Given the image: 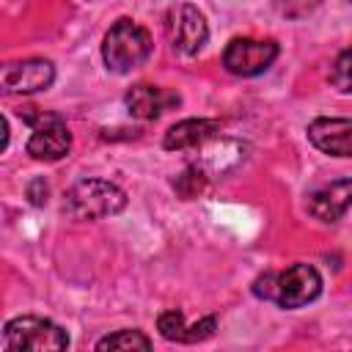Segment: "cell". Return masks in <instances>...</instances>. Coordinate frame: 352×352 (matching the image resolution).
Instances as JSON below:
<instances>
[{"label":"cell","mask_w":352,"mask_h":352,"mask_svg":"<svg viewBox=\"0 0 352 352\" xmlns=\"http://www.w3.org/2000/svg\"><path fill=\"white\" fill-rule=\"evenodd\" d=\"M253 294L286 311L302 308L322 294V275L314 264H292L283 272H264L253 283Z\"/></svg>","instance_id":"6da1fadb"},{"label":"cell","mask_w":352,"mask_h":352,"mask_svg":"<svg viewBox=\"0 0 352 352\" xmlns=\"http://www.w3.org/2000/svg\"><path fill=\"white\" fill-rule=\"evenodd\" d=\"M151 50H154L151 33L126 16L116 19L102 41V58L113 74H126V72L143 66L148 60Z\"/></svg>","instance_id":"7a4b0ae2"},{"label":"cell","mask_w":352,"mask_h":352,"mask_svg":"<svg viewBox=\"0 0 352 352\" xmlns=\"http://www.w3.org/2000/svg\"><path fill=\"white\" fill-rule=\"evenodd\" d=\"M126 206V192L107 179H80L63 192V212L72 220L113 217Z\"/></svg>","instance_id":"3957f363"},{"label":"cell","mask_w":352,"mask_h":352,"mask_svg":"<svg viewBox=\"0 0 352 352\" xmlns=\"http://www.w3.org/2000/svg\"><path fill=\"white\" fill-rule=\"evenodd\" d=\"M69 333L44 316H16L3 327V349L6 352H50L66 349Z\"/></svg>","instance_id":"277c9868"},{"label":"cell","mask_w":352,"mask_h":352,"mask_svg":"<svg viewBox=\"0 0 352 352\" xmlns=\"http://www.w3.org/2000/svg\"><path fill=\"white\" fill-rule=\"evenodd\" d=\"M165 36L176 52L195 55L209 38L206 16L192 3H176L165 14Z\"/></svg>","instance_id":"5b68a950"},{"label":"cell","mask_w":352,"mask_h":352,"mask_svg":"<svg viewBox=\"0 0 352 352\" xmlns=\"http://www.w3.org/2000/svg\"><path fill=\"white\" fill-rule=\"evenodd\" d=\"M278 58V44L275 41H261V38H231L223 50V66L226 72L236 77H256L267 72Z\"/></svg>","instance_id":"8992f818"},{"label":"cell","mask_w":352,"mask_h":352,"mask_svg":"<svg viewBox=\"0 0 352 352\" xmlns=\"http://www.w3.org/2000/svg\"><path fill=\"white\" fill-rule=\"evenodd\" d=\"M55 80V66L47 58H28V60H14L3 66L0 74V88L3 94H36L50 88Z\"/></svg>","instance_id":"52a82bcc"},{"label":"cell","mask_w":352,"mask_h":352,"mask_svg":"<svg viewBox=\"0 0 352 352\" xmlns=\"http://www.w3.org/2000/svg\"><path fill=\"white\" fill-rule=\"evenodd\" d=\"M308 214L319 223H338L352 206V179H338L308 192Z\"/></svg>","instance_id":"ba28073f"},{"label":"cell","mask_w":352,"mask_h":352,"mask_svg":"<svg viewBox=\"0 0 352 352\" xmlns=\"http://www.w3.org/2000/svg\"><path fill=\"white\" fill-rule=\"evenodd\" d=\"M124 104H126L129 116H135V118H140V121H154V118H160L162 113L179 107V104H182V96H179L176 91H170V88H160V85H146V82H140V85H132V88L126 91Z\"/></svg>","instance_id":"9c48e42d"},{"label":"cell","mask_w":352,"mask_h":352,"mask_svg":"<svg viewBox=\"0 0 352 352\" xmlns=\"http://www.w3.org/2000/svg\"><path fill=\"white\" fill-rule=\"evenodd\" d=\"M308 140L330 157H352V118H314Z\"/></svg>","instance_id":"30bf717a"},{"label":"cell","mask_w":352,"mask_h":352,"mask_svg":"<svg viewBox=\"0 0 352 352\" xmlns=\"http://www.w3.org/2000/svg\"><path fill=\"white\" fill-rule=\"evenodd\" d=\"M28 154L33 160H44V162H58L69 154L72 148V132L66 129L63 118L47 121L41 126L33 129V135L28 138Z\"/></svg>","instance_id":"8fae6325"},{"label":"cell","mask_w":352,"mask_h":352,"mask_svg":"<svg viewBox=\"0 0 352 352\" xmlns=\"http://www.w3.org/2000/svg\"><path fill=\"white\" fill-rule=\"evenodd\" d=\"M220 129V121L214 118H184L179 124H173L165 138H162V146L168 151H187V148H201L206 146L209 140H214Z\"/></svg>","instance_id":"7c38bea8"},{"label":"cell","mask_w":352,"mask_h":352,"mask_svg":"<svg viewBox=\"0 0 352 352\" xmlns=\"http://www.w3.org/2000/svg\"><path fill=\"white\" fill-rule=\"evenodd\" d=\"M96 349L99 352H107V349H151V338L143 333V330H116V333H110V336H104V338H99L96 341Z\"/></svg>","instance_id":"4fadbf2b"},{"label":"cell","mask_w":352,"mask_h":352,"mask_svg":"<svg viewBox=\"0 0 352 352\" xmlns=\"http://www.w3.org/2000/svg\"><path fill=\"white\" fill-rule=\"evenodd\" d=\"M327 80H330V85L338 94H352V47H346V50L338 52V58L330 66Z\"/></svg>","instance_id":"5bb4252c"},{"label":"cell","mask_w":352,"mask_h":352,"mask_svg":"<svg viewBox=\"0 0 352 352\" xmlns=\"http://www.w3.org/2000/svg\"><path fill=\"white\" fill-rule=\"evenodd\" d=\"M206 170L204 168H198V165H190V168H184L176 179H173V190L184 198V201H190V198H195L204 187H206Z\"/></svg>","instance_id":"9a60e30c"},{"label":"cell","mask_w":352,"mask_h":352,"mask_svg":"<svg viewBox=\"0 0 352 352\" xmlns=\"http://www.w3.org/2000/svg\"><path fill=\"white\" fill-rule=\"evenodd\" d=\"M157 330L165 341H184L187 344V324H184V314L170 308V311H162L157 316Z\"/></svg>","instance_id":"2e32d148"},{"label":"cell","mask_w":352,"mask_h":352,"mask_svg":"<svg viewBox=\"0 0 352 352\" xmlns=\"http://www.w3.org/2000/svg\"><path fill=\"white\" fill-rule=\"evenodd\" d=\"M322 0H278V11L289 19H300L305 14H311Z\"/></svg>","instance_id":"e0dca14e"},{"label":"cell","mask_w":352,"mask_h":352,"mask_svg":"<svg viewBox=\"0 0 352 352\" xmlns=\"http://www.w3.org/2000/svg\"><path fill=\"white\" fill-rule=\"evenodd\" d=\"M214 327H217V319H214V316H204V319H198L195 324L187 327V344L206 341V338L214 333Z\"/></svg>","instance_id":"ac0fdd59"},{"label":"cell","mask_w":352,"mask_h":352,"mask_svg":"<svg viewBox=\"0 0 352 352\" xmlns=\"http://www.w3.org/2000/svg\"><path fill=\"white\" fill-rule=\"evenodd\" d=\"M47 182L44 179H33L30 184H28V198H30V204L33 206H44L47 204Z\"/></svg>","instance_id":"d6986e66"}]
</instances>
